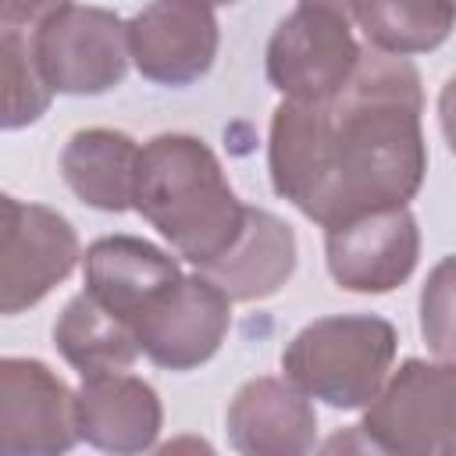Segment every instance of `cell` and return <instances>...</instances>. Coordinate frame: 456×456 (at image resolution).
<instances>
[{"mask_svg": "<svg viewBox=\"0 0 456 456\" xmlns=\"http://www.w3.org/2000/svg\"><path fill=\"white\" fill-rule=\"evenodd\" d=\"M32 50L53 93L100 96L125 82L128 21L107 7L39 4L32 21Z\"/></svg>", "mask_w": 456, "mask_h": 456, "instance_id": "4", "label": "cell"}, {"mask_svg": "<svg viewBox=\"0 0 456 456\" xmlns=\"http://www.w3.org/2000/svg\"><path fill=\"white\" fill-rule=\"evenodd\" d=\"M78 438L107 456H142L164 424L160 395L135 374H103L75 392Z\"/></svg>", "mask_w": 456, "mask_h": 456, "instance_id": "14", "label": "cell"}, {"mask_svg": "<svg viewBox=\"0 0 456 456\" xmlns=\"http://www.w3.org/2000/svg\"><path fill=\"white\" fill-rule=\"evenodd\" d=\"M139 150L128 132L78 128L61 150V178L86 207L125 214L135 196Z\"/></svg>", "mask_w": 456, "mask_h": 456, "instance_id": "16", "label": "cell"}, {"mask_svg": "<svg viewBox=\"0 0 456 456\" xmlns=\"http://www.w3.org/2000/svg\"><path fill=\"white\" fill-rule=\"evenodd\" d=\"M420 335L438 360L456 363V256L438 260L420 285Z\"/></svg>", "mask_w": 456, "mask_h": 456, "instance_id": "20", "label": "cell"}, {"mask_svg": "<svg viewBox=\"0 0 456 456\" xmlns=\"http://www.w3.org/2000/svg\"><path fill=\"white\" fill-rule=\"evenodd\" d=\"M395 346L399 335L392 321L378 314L317 317L292 335L281 353V370L299 392L335 410H360L385 388Z\"/></svg>", "mask_w": 456, "mask_h": 456, "instance_id": "3", "label": "cell"}, {"mask_svg": "<svg viewBox=\"0 0 456 456\" xmlns=\"http://www.w3.org/2000/svg\"><path fill=\"white\" fill-rule=\"evenodd\" d=\"M420 110V71L410 57L367 50L331 100L274 107L267 135L274 192L321 228L406 207L428 171Z\"/></svg>", "mask_w": 456, "mask_h": 456, "instance_id": "1", "label": "cell"}, {"mask_svg": "<svg viewBox=\"0 0 456 456\" xmlns=\"http://www.w3.org/2000/svg\"><path fill=\"white\" fill-rule=\"evenodd\" d=\"M4 242H0V310L7 317L36 306L78 264L82 246L71 221L43 203L0 196Z\"/></svg>", "mask_w": 456, "mask_h": 456, "instance_id": "7", "label": "cell"}, {"mask_svg": "<svg viewBox=\"0 0 456 456\" xmlns=\"http://www.w3.org/2000/svg\"><path fill=\"white\" fill-rule=\"evenodd\" d=\"M78 442L75 392L32 356L0 360V456H68Z\"/></svg>", "mask_w": 456, "mask_h": 456, "instance_id": "8", "label": "cell"}, {"mask_svg": "<svg viewBox=\"0 0 456 456\" xmlns=\"http://www.w3.org/2000/svg\"><path fill=\"white\" fill-rule=\"evenodd\" d=\"M232 328V299L200 271L164 292L135 324L139 353L164 370H192L207 363Z\"/></svg>", "mask_w": 456, "mask_h": 456, "instance_id": "9", "label": "cell"}, {"mask_svg": "<svg viewBox=\"0 0 456 456\" xmlns=\"http://www.w3.org/2000/svg\"><path fill=\"white\" fill-rule=\"evenodd\" d=\"M349 21L338 4H296L267 39V82L296 103H321L342 93L363 57Z\"/></svg>", "mask_w": 456, "mask_h": 456, "instance_id": "5", "label": "cell"}, {"mask_svg": "<svg viewBox=\"0 0 456 456\" xmlns=\"http://www.w3.org/2000/svg\"><path fill=\"white\" fill-rule=\"evenodd\" d=\"M420 256V228L406 207L363 214L356 221L324 228V260L338 289L349 292H392L399 289Z\"/></svg>", "mask_w": 456, "mask_h": 456, "instance_id": "10", "label": "cell"}, {"mask_svg": "<svg viewBox=\"0 0 456 456\" xmlns=\"http://www.w3.org/2000/svg\"><path fill=\"white\" fill-rule=\"evenodd\" d=\"M153 456H217V449L200 435H175L164 445H157Z\"/></svg>", "mask_w": 456, "mask_h": 456, "instance_id": "23", "label": "cell"}, {"mask_svg": "<svg viewBox=\"0 0 456 456\" xmlns=\"http://www.w3.org/2000/svg\"><path fill=\"white\" fill-rule=\"evenodd\" d=\"M370 50L410 57L442 46L456 25V4L438 0H370L346 7Z\"/></svg>", "mask_w": 456, "mask_h": 456, "instance_id": "19", "label": "cell"}, {"mask_svg": "<svg viewBox=\"0 0 456 456\" xmlns=\"http://www.w3.org/2000/svg\"><path fill=\"white\" fill-rule=\"evenodd\" d=\"M438 125H442L449 150L456 153V75H449L442 93H438Z\"/></svg>", "mask_w": 456, "mask_h": 456, "instance_id": "22", "label": "cell"}, {"mask_svg": "<svg viewBox=\"0 0 456 456\" xmlns=\"http://www.w3.org/2000/svg\"><path fill=\"white\" fill-rule=\"evenodd\" d=\"M132 210H139L182 260L203 271L235 246L249 207L239 203L217 153L200 135L160 132L139 150Z\"/></svg>", "mask_w": 456, "mask_h": 456, "instance_id": "2", "label": "cell"}, {"mask_svg": "<svg viewBox=\"0 0 456 456\" xmlns=\"http://www.w3.org/2000/svg\"><path fill=\"white\" fill-rule=\"evenodd\" d=\"M86 292L128 328L185 274L171 253L139 235H103L86 249Z\"/></svg>", "mask_w": 456, "mask_h": 456, "instance_id": "13", "label": "cell"}, {"mask_svg": "<svg viewBox=\"0 0 456 456\" xmlns=\"http://www.w3.org/2000/svg\"><path fill=\"white\" fill-rule=\"evenodd\" d=\"M36 7L39 4H21V0L0 7V86H4L0 125L7 132L39 121L53 100V89L46 86L32 50Z\"/></svg>", "mask_w": 456, "mask_h": 456, "instance_id": "18", "label": "cell"}, {"mask_svg": "<svg viewBox=\"0 0 456 456\" xmlns=\"http://www.w3.org/2000/svg\"><path fill=\"white\" fill-rule=\"evenodd\" d=\"M53 346L82 374V381L125 374L139 356L135 331L121 317L103 310L89 292H78L64 303L53 324Z\"/></svg>", "mask_w": 456, "mask_h": 456, "instance_id": "17", "label": "cell"}, {"mask_svg": "<svg viewBox=\"0 0 456 456\" xmlns=\"http://www.w3.org/2000/svg\"><path fill=\"white\" fill-rule=\"evenodd\" d=\"M363 428L395 456H456V363L403 360L367 406Z\"/></svg>", "mask_w": 456, "mask_h": 456, "instance_id": "6", "label": "cell"}, {"mask_svg": "<svg viewBox=\"0 0 456 456\" xmlns=\"http://www.w3.org/2000/svg\"><path fill=\"white\" fill-rule=\"evenodd\" d=\"M224 431L239 456H310L317 442V413L310 395L289 378L264 374L232 395Z\"/></svg>", "mask_w": 456, "mask_h": 456, "instance_id": "12", "label": "cell"}, {"mask_svg": "<svg viewBox=\"0 0 456 456\" xmlns=\"http://www.w3.org/2000/svg\"><path fill=\"white\" fill-rule=\"evenodd\" d=\"M217 14L207 4L164 0L128 18V53L157 86H192L217 57Z\"/></svg>", "mask_w": 456, "mask_h": 456, "instance_id": "11", "label": "cell"}, {"mask_svg": "<svg viewBox=\"0 0 456 456\" xmlns=\"http://www.w3.org/2000/svg\"><path fill=\"white\" fill-rule=\"evenodd\" d=\"M296 271V232L271 210L249 207L235 246L200 274L210 278L232 303L274 296Z\"/></svg>", "mask_w": 456, "mask_h": 456, "instance_id": "15", "label": "cell"}, {"mask_svg": "<svg viewBox=\"0 0 456 456\" xmlns=\"http://www.w3.org/2000/svg\"><path fill=\"white\" fill-rule=\"evenodd\" d=\"M317 456H395V452H388L378 438H370L363 424H349L331 431L317 449Z\"/></svg>", "mask_w": 456, "mask_h": 456, "instance_id": "21", "label": "cell"}]
</instances>
